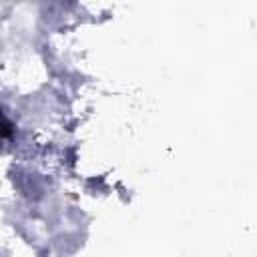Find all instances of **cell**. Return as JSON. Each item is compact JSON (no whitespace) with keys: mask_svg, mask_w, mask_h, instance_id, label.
I'll return each instance as SVG.
<instances>
[{"mask_svg":"<svg viewBox=\"0 0 257 257\" xmlns=\"http://www.w3.org/2000/svg\"><path fill=\"white\" fill-rule=\"evenodd\" d=\"M10 135V124H8V120L0 114V141L4 139V137H8Z\"/></svg>","mask_w":257,"mask_h":257,"instance_id":"1","label":"cell"}]
</instances>
